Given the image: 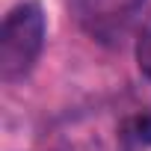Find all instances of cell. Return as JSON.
<instances>
[{
    "label": "cell",
    "mask_w": 151,
    "mask_h": 151,
    "mask_svg": "<svg viewBox=\"0 0 151 151\" xmlns=\"http://www.w3.org/2000/svg\"><path fill=\"white\" fill-rule=\"evenodd\" d=\"M47 36V21L39 0L18 3L0 30V80L18 83L33 71V65L42 56Z\"/></svg>",
    "instance_id": "1"
},
{
    "label": "cell",
    "mask_w": 151,
    "mask_h": 151,
    "mask_svg": "<svg viewBox=\"0 0 151 151\" xmlns=\"http://www.w3.org/2000/svg\"><path fill=\"white\" fill-rule=\"evenodd\" d=\"M124 139L133 145H151V113H136L124 122Z\"/></svg>",
    "instance_id": "2"
},
{
    "label": "cell",
    "mask_w": 151,
    "mask_h": 151,
    "mask_svg": "<svg viewBox=\"0 0 151 151\" xmlns=\"http://www.w3.org/2000/svg\"><path fill=\"white\" fill-rule=\"evenodd\" d=\"M136 65L145 80H151V18L142 24L139 36H136Z\"/></svg>",
    "instance_id": "3"
}]
</instances>
